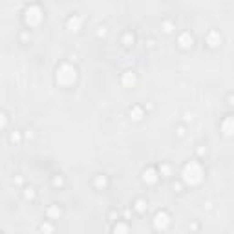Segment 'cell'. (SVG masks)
Masks as SVG:
<instances>
[{
	"mask_svg": "<svg viewBox=\"0 0 234 234\" xmlns=\"http://www.w3.org/2000/svg\"><path fill=\"white\" fill-rule=\"evenodd\" d=\"M115 232H121V234H126V227H125V225H117V227H115Z\"/></svg>",
	"mask_w": 234,
	"mask_h": 234,
	"instance_id": "5",
	"label": "cell"
},
{
	"mask_svg": "<svg viewBox=\"0 0 234 234\" xmlns=\"http://www.w3.org/2000/svg\"><path fill=\"white\" fill-rule=\"evenodd\" d=\"M40 229H42V232H50V231H51V225H50V223H42V227H40Z\"/></svg>",
	"mask_w": 234,
	"mask_h": 234,
	"instance_id": "7",
	"label": "cell"
},
{
	"mask_svg": "<svg viewBox=\"0 0 234 234\" xmlns=\"http://www.w3.org/2000/svg\"><path fill=\"white\" fill-rule=\"evenodd\" d=\"M168 225V216L165 212H159L156 216V227H159V229H163V227Z\"/></svg>",
	"mask_w": 234,
	"mask_h": 234,
	"instance_id": "1",
	"label": "cell"
},
{
	"mask_svg": "<svg viewBox=\"0 0 234 234\" xmlns=\"http://www.w3.org/2000/svg\"><path fill=\"white\" fill-rule=\"evenodd\" d=\"M192 44V37H190V35H183V37H181V46H190Z\"/></svg>",
	"mask_w": 234,
	"mask_h": 234,
	"instance_id": "3",
	"label": "cell"
},
{
	"mask_svg": "<svg viewBox=\"0 0 234 234\" xmlns=\"http://www.w3.org/2000/svg\"><path fill=\"white\" fill-rule=\"evenodd\" d=\"M68 24H70V28H73V29H75V28H77V26H79V19H75V20L72 19V20H70V22H68Z\"/></svg>",
	"mask_w": 234,
	"mask_h": 234,
	"instance_id": "6",
	"label": "cell"
},
{
	"mask_svg": "<svg viewBox=\"0 0 234 234\" xmlns=\"http://www.w3.org/2000/svg\"><path fill=\"white\" fill-rule=\"evenodd\" d=\"M223 128H225V134H227V136H231V134H232V132H231V117H227Z\"/></svg>",
	"mask_w": 234,
	"mask_h": 234,
	"instance_id": "4",
	"label": "cell"
},
{
	"mask_svg": "<svg viewBox=\"0 0 234 234\" xmlns=\"http://www.w3.org/2000/svg\"><path fill=\"white\" fill-rule=\"evenodd\" d=\"M6 125V117H4V114H0V126H4Z\"/></svg>",
	"mask_w": 234,
	"mask_h": 234,
	"instance_id": "10",
	"label": "cell"
},
{
	"mask_svg": "<svg viewBox=\"0 0 234 234\" xmlns=\"http://www.w3.org/2000/svg\"><path fill=\"white\" fill-rule=\"evenodd\" d=\"M125 83H134V75H132V72H128V75L125 77Z\"/></svg>",
	"mask_w": 234,
	"mask_h": 234,
	"instance_id": "8",
	"label": "cell"
},
{
	"mask_svg": "<svg viewBox=\"0 0 234 234\" xmlns=\"http://www.w3.org/2000/svg\"><path fill=\"white\" fill-rule=\"evenodd\" d=\"M209 39H210V46H216V44H218V40H221V37H220V35L216 33V31L210 33V35H209Z\"/></svg>",
	"mask_w": 234,
	"mask_h": 234,
	"instance_id": "2",
	"label": "cell"
},
{
	"mask_svg": "<svg viewBox=\"0 0 234 234\" xmlns=\"http://www.w3.org/2000/svg\"><path fill=\"white\" fill-rule=\"evenodd\" d=\"M50 212H51V214H53V216H61V210H58V209H55V207H53V209H51V210H50Z\"/></svg>",
	"mask_w": 234,
	"mask_h": 234,
	"instance_id": "9",
	"label": "cell"
},
{
	"mask_svg": "<svg viewBox=\"0 0 234 234\" xmlns=\"http://www.w3.org/2000/svg\"><path fill=\"white\" fill-rule=\"evenodd\" d=\"M26 190H28V192H26V196H28V198H31V196H33V189L29 187V189H26Z\"/></svg>",
	"mask_w": 234,
	"mask_h": 234,
	"instance_id": "11",
	"label": "cell"
}]
</instances>
